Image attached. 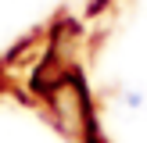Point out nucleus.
<instances>
[{"instance_id":"f257e3e1","label":"nucleus","mask_w":147,"mask_h":143,"mask_svg":"<svg viewBox=\"0 0 147 143\" xmlns=\"http://www.w3.org/2000/svg\"><path fill=\"white\" fill-rule=\"evenodd\" d=\"M50 107H54L61 129L76 143H83L86 129H90V114H86V100H83V93H79V86L76 82H61L54 90V97H50Z\"/></svg>"}]
</instances>
